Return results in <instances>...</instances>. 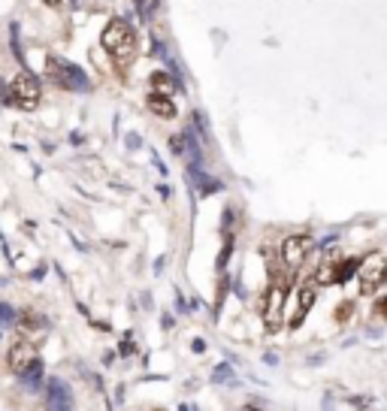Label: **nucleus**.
Masks as SVG:
<instances>
[{"label": "nucleus", "instance_id": "1", "mask_svg": "<svg viewBox=\"0 0 387 411\" xmlns=\"http://www.w3.org/2000/svg\"><path fill=\"white\" fill-rule=\"evenodd\" d=\"M100 45H103V52L112 58V64H115L118 70L121 67H127L136 58V34L124 19H109L106 21V27L100 34Z\"/></svg>", "mask_w": 387, "mask_h": 411}, {"label": "nucleus", "instance_id": "2", "mask_svg": "<svg viewBox=\"0 0 387 411\" xmlns=\"http://www.w3.org/2000/svg\"><path fill=\"white\" fill-rule=\"evenodd\" d=\"M10 100L19 106V109H36L43 100V85H40V79H36L34 73H19V76H12V82H10Z\"/></svg>", "mask_w": 387, "mask_h": 411}, {"label": "nucleus", "instance_id": "3", "mask_svg": "<svg viewBox=\"0 0 387 411\" xmlns=\"http://www.w3.org/2000/svg\"><path fill=\"white\" fill-rule=\"evenodd\" d=\"M45 73H49L60 88H70V91H85L91 85L88 76L82 73V67H76V64H70V60H64L58 55L45 58Z\"/></svg>", "mask_w": 387, "mask_h": 411}, {"label": "nucleus", "instance_id": "4", "mask_svg": "<svg viewBox=\"0 0 387 411\" xmlns=\"http://www.w3.org/2000/svg\"><path fill=\"white\" fill-rule=\"evenodd\" d=\"M357 276H360V291L366 296H373L375 291H382V285L387 281V254L382 251H373L366 254L357 266Z\"/></svg>", "mask_w": 387, "mask_h": 411}, {"label": "nucleus", "instance_id": "5", "mask_svg": "<svg viewBox=\"0 0 387 411\" xmlns=\"http://www.w3.org/2000/svg\"><path fill=\"white\" fill-rule=\"evenodd\" d=\"M285 300H287L285 281H276L267 291V300H263V326H267V333H278L285 326Z\"/></svg>", "mask_w": 387, "mask_h": 411}, {"label": "nucleus", "instance_id": "6", "mask_svg": "<svg viewBox=\"0 0 387 411\" xmlns=\"http://www.w3.org/2000/svg\"><path fill=\"white\" fill-rule=\"evenodd\" d=\"M315 248V239L306 233H297V236H287V239L282 242V263L287 266V269H300L302 263H306V257L312 254Z\"/></svg>", "mask_w": 387, "mask_h": 411}, {"label": "nucleus", "instance_id": "7", "mask_svg": "<svg viewBox=\"0 0 387 411\" xmlns=\"http://www.w3.org/2000/svg\"><path fill=\"white\" fill-rule=\"evenodd\" d=\"M45 390V411H73V393L60 378H49L43 384Z\"/></svg>", "mask_w": 387, "mask_h": 411}, {"label": "nucleus", "instance_id": "8", "mask_svg": "<svg viewBox=\"0 0 387 411\" xmlns=\"http://www.w3.org/2000/svg\"><path fill=\"white\" fill-rule=\"evenodd\" d=\"M36 345L34 342H27V339H19L15 342V345L10 348V354H6V363H10V369L15 372V375H21V372H25L30 363L36 360Z\"/></svg>", "mask_w": 387, "mask_h": 411}, {"label": "nucleus", "instance_id": "9", "mask_svg": "<svg viewBox=\"0 0 387 411\" xmlns=\"http://www.w3.org/2000/svg\"><path fill=\"white\" fill-rule=\"evenodd\" d=\"M315 300H318L315 285H302L300 291H297V311H294V318H291V330H297V326H300L302 321H306V315L312 311Z\"/></svg>", "mask_w": 387, "mask_h": 411}, {"label": "nucleus", "instance_id": "10", "mask_svg": "<svg viewBox=\"0 0 387 411\" xmlns=\"http://www.w3.org/2000/svg\"><path fill=\"white\" fill-rule=\"evenodd\" d=\"M148 94H155V97H173V94H176V82H173V76L164 73V70H155V73L148 76Z\"/></svg>", "mask_w": 387, "mask_h": 411}, {"label": "nucleus", "instance_id": "11", "mask_svg": "<svg viewBox=\"0 0 387 411\" xmlns=\"http://www.w3.org/2000/svg\"><path fill=\"white\" fill-rule=\"evenodd\" d=\"M146 106H148L151 115H157V118H166V121L176 118V103H173V97H155V94H148Z\"/></svg>", "mask_w": 387, "mask_h": 411}, {"label": "nucleus", "instance_id": "12", "mask_svg": "<svg viewBox=\"0 0 387 411\" xmlns=\"http://www.w3.org/2000/svg\"><path fill=\"white\" fill-rule=\"evenodd\" d=\"M19 378H21V384H25L27 393H36V390H40V387H43V360H40V357H36V360L30 363V366L21 372Z\"/></svg>", "mask_w": 387, "mask_h": 411}, {"label": "nucleus", "instance_id": "13", "mask_svg": "<svg viewBox=\"0 0 387 411\" xmlns=\"http://www.w3.org/2000/svg\"><path fill=\"white\" fill-rule=\"evenodd\" d=\"M212 378H215V381H233V372H230V366H218L212 372Z\"/></svg>", "mask_w": 387, "mask_h": 411}, {"label": "nucleus", "instance_id": "14", "mask_svg": "<svg viewBox=\"0 0 387 411\" xmlns=\"http://www.w3.org/2000/svg\"><path fill=\"white\" fill-rule=\"evenodd\" d=\"M348 315H354V302H342L336 309V321H348Z\"/></svg>", "mask_w": 387, "mask_h": 411}, {"label": "nucleus", "instance_id": "15", "mask_svg": "<svg viewBox=\"0 0 387 411\" xmlns=\"http://www.w3.org/2000/svg\"><path fill=\"white\" fill-rule=\"evenodd\" d=\"M0 321H3V324H12L15 321V311L6 306V302H0Z\"/></svg>", "mask_w": 387, "mask_h": 411}, {"label": "nucleus", "instance_id": "16", "mask_svg": "<svg viewBox=\"0 0 387 411\" xmlns=\"http://www.w3.org/2000/svg\"><path fill=\"white\" fill-rule=\"evenodd\" d=\"M170 146H173V155H185V136H173Z\"/></svg>", "mask_w": 387, "mask_h": 411}, {"label": "nucleus", "instance_id": "17", "mask_svg": "<svg viewBox=\"0 0 387 411\" xmlns=\"http://www.w3.org/2000/svg\"><path fill=\"white\" fill-rule=\"evenodd\" d=\"M43 3H45V6H60L64 0H43Z\"/></svg>", "mask_w": 387, "mask_h": 411}, {"label": "nucleus", "instance_id": "18", "mask_svg": "<svg viewBox=\"0 0 387 411\" xmlns=\"http://www.w3.org/2000/svg\"><path fill=\"white\" fill-rule=\"evenodd\" d=\"M378 311H382V315H387V300L378 302Z\"/></svg>", "mask_w": 387, "mask_h": 411}]
</instances>
